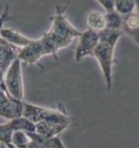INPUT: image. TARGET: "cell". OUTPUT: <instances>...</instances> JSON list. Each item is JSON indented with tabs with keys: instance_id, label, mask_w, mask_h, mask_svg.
<instances>
[{
	"instance_id": "obj_1",
	"label": "cell",
	"mask_w": 139,
	"mask_h": 148,
	"mask_svg": "<svg viewBox=\"0 0 139 148\" xmlns=\"http://www.w3.org/2000/svg\"><path fill=\"white\" fill-rule=\"evenodd\" d=\"M65 13L66 6L57 5L55 13L51 18L49 30L39 38L46 55L56 56L59 50L67 47L81 36L82 32L70 22Z\"/></svg>"
},
{
	"instance_id": "obj_2",
	"label": "cell",
	"mask_w": 139,
	"mask_h": 148,
	"mask_svg": "<svg viewBox=\"0 0 139 148\" xmlns=\"http://www.w3.org/2000/svg\"><path fill=\"white\" fill-rule=\"evenodd\" d=\"M70 125V118L63 104L56 108H43L39 121L36 124V133L47 138L59 136Z\"/></svg>"
},
{
	"instance_id": "obj_3",
	"label": "cell",
	"mask_w": 139,
	"mask_h": 148,
	"mask_svg": "<svg viewBox=\"0 0 139 148\" xmlns=\"http://www.w3.org/2000/svg\"><path fill=\"white\" fill-rule=\"evenodd\" d=\"M1 89L7 91L14 98L24 100L25 87L22 62L19 58H17L2 75Z\"/></svg>"
},
{
	"instance_id": "obj_4",
	"label": "cell",
	"mask_w": 139,
	"mask_h": 148,
	"mask_svg": "<svg viewBox=\"0 0 139 148\" xmlns=\"http://www.w3.org/2000/svg\"><path fill=\"white\" fill-rule=\"evenodd\" d=\"M116 48V46L99 42L93 54V57L95 58L103 74L108 90H110L113 85V67L115 63Z\"/></svg>"
},
{
	"instance_id": "obj_5",
	"label": "cell",
	"mask_w": 139,
	"mask_h": 148,
	"mask_svg": "<svg viewBox=\"0 0 139 148\" xmlns=\"http://www.w3.org/2000/svg\"><path fill=\"white\" fill-rule=\"evenodd\" d=\"M0 128V139L4 146L11 144L12 136L15 131L22 130L28 133L36 132V124L23 116L9 120L8 123L1 125Z\"/></svg>"
},
{
	"instance_id": "obj_6",
	"label": "cell",
	"mask_w": 139,
	"mask_h": 148,
	"mask_svg": "<svg viewBox=\"0 0 139 148\" xmlns=\"http://www.w3.org/2000/svg\"><path fill=\"white\" fill-rule=\"evenodd\" d=\"M99 43V33L87 29L78 37V42L75 51V60L80 62L83 58L93 56L96 47Z\"/></svg>"
},
{
	"instance_id": "obj_7",
	"label": "cell",
	"mask_w": 139,
	"mask_h": 148,
	"mask_svg": "<svg viewBox=\"0 0 139 148\" xmlns=\"http://www.w3.org/2000/svg\"><path fill=\"white\" fill-rule=\"evenodd\" d=\"M1 117L5 119L11 120L21 117L23 114L24 100L14 98L8 92L1 89Z\"/></svg>"
},
{
	"instance_id": "obj_8",
	"label": "cell",
	"mask_w": 139,
	"mask_h": 148,
	"mask_svg": "<svg viewBox=\"0 0 139 148\" xmlns=\"http://www.w3.org/2000/svg\"><path fill=\"white\" fill-rule=\"evenodd\" d=\"M44 56H47L46 53L39 38L33 39L27 46L18 49V58L26 64H36Z\"/></svg>"
},
{
	"instance_id": "obj_9",
	"label": "cell",
	"mask_w": 139,
	"mask_h": 148,
	"mask_svg": "<svg viewBox=\"0 0 139 148\" xmlns=\"http://www.w3.org/2000/svg\"><path fill=\"white\" fill-rule=\"evenodd\" d=\"M1 54H0V65L1 75H3L12 64L18 58V49L14 46L10 44L3 39H1Z\"/></svg>"
},
{
	"instance_id": "obj_10",
	"label": "cell",
	"mask_w": 139,
	"mask_h": 148,
	"mask_svg": "<svg viewBox=\"0 0 139 148\" xmlns=\"http://www.w3.org/2000/svg\"><path fill=\"white\" fill-rule=\"evenodd\" d=\"M1 39H3L17 48H21L27 46L33 40L15 29L5 26L1 27Z\"/></svg>"
},
{
	"instance_id": "obj_11",
	"label": "cell",
	"mask_w": 139,
	"mask_h": 148,
	"mask_svg": "<svg viewBox=\"0 0 139 148\" xmlns=\"http://www.w3.org/2000/svg\"><path fill=\"white\" fill-rule=\"evenodd\" d=\"M122 31L139 46V14L134 11L123 15Z\"/></svg>"
},
{
	"instance_id": "obj_12",
	"label": "cell",
	"mask_w": 139,
	"mask_h": 148,
	"mask_svg": "<svg viewBox=\"0 0 139 148\" xmlns=\"http://www.w3.org/2000/svg\"><path fill=\"white\" fill-rule=\"evenodd\" d=\"M31 142L28 148H65L59 136L47 138L37 133H30Z\"/></svg>"
},
{
	"instance_id": "obj_13",
	"label": "cell",
	"mask_w": 139,
	"mask_h": 148,
	"mask_svg": "<svg viewBox=\"0 0 139 148\" xmlns=\"http://www.w3.org/2000/svg\"><path fill=\"white\" fill-rule=\"evenodd\" d=\"M87 29L96 32H101L106 29V17L105 13L99 11L90 12L86 19Z\"/></svg>"
},
{
	"instance_id": "obj_14",
	"label": "cell",
	"mask_w": 139,
	"mask_h": 148,
	"mask_svg": "<svg viewBox=\"0 0 139 148\" xmlns=\"http://www.w3.org/2000/svg\"><path fill=\"white\" fill-rule=\"evenodd\" d=\"M43 108L44 107L38 106V105L27 103V102L24 101V109L22 116L28 119L32 122L36 124L41 118Z\"/></svg>"
},
{
	"instance_id": "obj_15",
	"label": "cell",
	"mask_w": 139,
	"mask_h": 148,
	"mask_svg": "<svg viewBox=\"0 0 139 148\" xmlns=\"http://www.w3.org/2000/svg\"><path fill=\"white\" fill-rule=\"evenodd\" d=\"M121 33L122 31L120 30H112L106 28L99 32V42L109 45L117 46L121 36Z\"/></svg>"
},
{
	"instance_id": "obj_16",
	"label": "cell",
	"mask_w": 139,
	"mask_h": 148,
	"mask_svg": "<svg viewBox=\"0 0 139 148\" xmlns=\"http://www.w3.org/2000/svg\"><path fill=\"white\" fill-rule=\"evenodd\" d=\"M106 17V28L112 30L122 31L123 25V15L115 10L105 13Z\"/></svg>"
},
{
	"instance_id": "obj_17",
	"label": "cell",
	"mask_w": 139,
	"mask_h": 148,
	"mask_svg": "<svg viewBox=\"0 0 139 148\" xmlns=\"http://www.w3.org/2000/svg\"><path fill=\"white\" fill-rule=\"evenodd\" d=\"M31 140L32 139L30 133L19 130V131H15L13 134L11 144L17 148H28Z\"/></svg>"
},
{
	"instance_id": "obj_18",
	"label": "cell",
	"mask_w": 139,
	"mask_h": 148,
	"mask_svg": "<svg viewBox=\"0 0 139 148\" xmlns=\"http://www.w3.org/2000/svg\"><path fill=\"white\" fill-rule=\"evenodd\" d=\"M115 9L122 15L135 11V0H115Z\"/></svg>"
},
{
	"instance_id": "obj_19",
	"label": "cell",
	"mask_w": 139,
	"mask_h": 148,
	"mask_svg": "<svg viewBox=\"0 0 139 148\" xmlns=\"http://www.w3.org/2000/svg\"><path fill=\"white\" fill-rule=\"evenodd\" d=\"M106 12L115 10V0H96Z\"/></svg>"
},
{
	"instance_id": "obj_20",
	"label": "cell",
	"mask_w": 139,
	"mask_h": 148,
	"mask_svg": "<svg viewBox=\"0 0 139 148\" xmlns=\"http://www.w3.org/2000/svg\"><path fill=\"white\" fill-rule=\"evenodd\" d=\"M135 11L139 14V0H135Z\"/></svg>"
},
{
	"instance_id": "obj_21",
	"label": "cell",
	"mask_w": 139,
	"mask_h": 148,
	"mask_svg": "<svg viewBox=\"0 0 139 148\" xmlns=\"http://www.w3.org/2000/svg\"><path fill=\"white\" fill-rule=\"evenodd\" d=\"M5 148H17V147H15L14 145H12V144H9V145H6L5 146Z\"/></svg>"
}]
</instances>
